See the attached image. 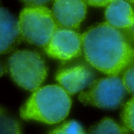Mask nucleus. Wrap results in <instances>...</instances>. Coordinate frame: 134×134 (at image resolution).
Listing matches in <instances>:
<instances>
[{
	"instance_id": "14",
	"label": "nucleus",
	"mask_w": 134,
	"mask_h": 134,
	"mask_svg": "<svg viewBox=\"0 0 134 134\" xmlns=\"http://www.w3.org/2000/svg\"><path fill=\"white\" fill-rule=\"evenodd\" d=\"M121 119L125 127L134 132V97L125 105L121 113Z\"/></svg>"
},
{
	"instance_id": "15",
	"label": "nucleus",
	"mask_w": 134,
	"mask_h": 134,
	"mask_svg": "<svg viewBox=\"0 0 134 134\" xmlns=\"http://www.w3.org/2000/svg\"><path fill=\"white\" fill-rule=\"evenodd\" d=\"M122 81L125 89L134 96V65L130 66L125 71Z\"/></svg>"
},
{
	"instance_id": "11",
	"label": "nucleus",
	"mask_w": 134,
	"mask_h": 134,
	"mask_svg": "<svg viewBox=\"0 0 134 134\" xmlns=\"http://www.w3.org/2000/svg\"><path fill=\"white\" fill-rule=\"evenodd\" d=\"M89 134H129L125 127L118 124L111 118H103L93 125Z\"/></svg>"
},
{
	"instance_id": "9",
	"label": "nucleus",
	"mask_w": 134,
	"mask_h": 134,
	"mask_svg": "<svg viewBox=\"0 0 134 134\" xmlns=\"http://www.w3.org/2000/svg\"><path fill=\"white\" fill-rule=\"evenodd\" d=\"M21 39L18 20L8 10L0 7V54L12 51Z\"/></svg>"
},
{
	"instance_id": "18",
	"label": "nucleus",
	"mask_w": 134,
	"mask_h": 134,
	"mask_svg": "<svg viewBox=\"0 0 134 134\" xmlns=\"http://www.w3.org/2000/svg\"><path fill=\"white\" fill-rule=\"evenodd\" d=\"M3 72H4V66H3V63L0 62V77L3 75Z\"/></svg>"
},
{
	"instance_id": "16",
	"label": "nucleus",
	"mask_w": 134,
	"mask_h": 134,
	"mask_svg": "<svg viewBox=\"0 0 134 134\" xmlns=\"http://www.w3.org/2000/svg\"><path fill=\"white\" fill-rule=\"evenodd\" d=\"M21 1L30 7H44L47 4L54 1V0H21Z\"/></svg>"
},
{
	"instance_id": "5",
	"label": "nucleus",
	"mask_w": 134,
	"mask_h": 134,
	"mask_svg": "<svg viewBox=\"0 0 134 134\" xmlns=\"http://www.w3.org/2000/svg\"><path fill=\"white\" fill-rule=\"evenodd\" d=\"M123 81L117 76H110L93 81L89 88L79 96V100L87 105L99 108L118 107L125 95Z\"/></svg>"
},
{
	"instance_id": "12",
	"label": "nucleus",
	"mask_w": 134,
	"mask_h": 134,
	"mask_svg": "<svg viewBox=\"0 0 134 134\" xmlns=\"http://www.w3.org/2000/svg\"><path fill=\"white\" fill-rule=\"evenodd\" d=\"M0 134H21L18 121L2 107H0Z\"/></svg>"
},
{
	"instance_id": "6",
	"label": "nucleus",
	"mask_w": 134,
	"mask_h": 134,
	"mask_svg": "<svg viewBox=\"0 0 134 134\" xmlns=\"http://www.w3.org/2000/svg\"><path fill=\"white\" fill-rule=\"evenodd\" d=\"M82 36L69 29H57L45 47L46 53L54 58L69 60L81 51Z\"/></svg>"
},
{
	"instance_id": "20",
	"label": "nucleus",
	"mask_w": 134,
	"mask_h": 134,
	"mask_svg": "<svg viewBox=\"0 0 134 134\" xmlns=\"http://www.w3.org/2000/svg\"><path fill=\"white\" fill-rule=\"evenodd\" d=\"M128 2H129V3H134V0H127Z\"/></svg>"
},
{
	"instance_id": "7",
	"label": "nucleus",
	"mask_w": 134,
	"mask_h": 134,
	"mask_svg": "<svg viewBox=\"0 0 134 134\" xmlns=\"http://www.w3.org/2000/svg\"><path fill=\"white\" fill-rule=\"evenodd\" d=\"M52 14L56 24L64 29H77L87 14L83 0H54Z\"/></svg>"
},
{
	"instance_id": "17",
	"label": "nucleus",
	"mask_w": 134,
	"mask_h": 134,
	"mask_svg": "<svg viewBox=\"0 0 134 134\" xmlns=\"http://www.w3.org/2000/svg\"><path fill=\"white\" fill-rule=\"evenodd\" d=\"M85 3L94 7H104L108 6L114 0H83Z\"/></svg>"
},
{
	"instance_id": "10",
	"label": "nucleus",
	"mask_w": 134,
	"mask_h": 134,
	"mask_svg": "<svg viewBox=\"0 0 134 134\" xmlns=\"http://www.w3.org/2000/svg\"><path fill=\"white\" fill-rule=\"evenodd\" d=\"M107 23L115 29H131L134 25V10L125 0H114L105 11Z\"/></svg>"
},
{
	"instance_id": "19",
	"label": "nucleus",
	"mask_w": 134,
	"mask_h": 134,
	"mask_svg": "<svg viewBox=\"0 0 134 134\" xmlns=\"http://www.w3.org/2000/svg\"><path fill=\"white\" fill-rule=\"evenodd\" d=\"M130 32H131V34H132V36L134 37V25L130 29Z\"/></svg>"
},
{
	"instance_id": "3",
	"label": "nucleus",
	"mask_w": 134,
	"mask_h": 134,
	"mask_svg": "<svg viewBox=\"0 0 134 134\" xmlns=\"http://www.w3.org/2000/svg\"><path fill=\"white\" fill-rule=\"evenodd\" d=\"M7 68L15 83L29 91L40 88L47 74L43 58L29 50L15 51L8 59Z\"/></svg>"
},
{
	"instance_id": "4",
	"label": "nucleus",
	"mask_w": 134,
	"mask_h": 134,
	"mask_svg": "<svg viewBox=\"0 0 134 134\" xmlns=\"http://www.w3.org/2000/svg\"><path fill=\"white\" fill-rule=\"evenodd\" d=\"M18 25L23 40L44 47L57 29L53 14L46 7H28L23 9L19 16Z\"/></svg>"
},
{
	"instance_id": "1",
	"label": "nucleus",
	"mask_w": 134,
	"mask_h": 134,
	"mask_svg": "<svg viewBox=\"0 0 134 134\" xmlns=\"http://www.w3.org/2000/svg\"><path fill=\"white\" fill-rule=\"evenodd\" d=\"M82 47L87 61L108 75H118L134 60V49L126 37L108 23L97 25L85 32Z\"/></svg>"
},
{
	"instance_id": "8",
	"label": "nucleus",
	"mask_w": 134,
	"mask_h": 134,
	"mask_svg": "<svg viewBox=\"0 0 134 134\" xmlns=\"http://www.w3.org/2000/svg\"><path fill=\"white\" fill-rule=\"evenodd\" d=\"M94 74L85 65H77L59 70L56 74V81L68 93L75 94L91 85Z\"/></svg>"
},
{
	"instance_id": "2",
	"label": "nucleus",
	"mask_w": 134,
	"mask_h": 134,
	"mask_svg": "<svg viewBox=\"0 0 134 134\" xmlns=\"http://www.w3.org/2000/svg\"><path fill=\"white\" fill-rule=\"evenodd\" d=\"M70 107L69 94L61 86L47 85L34 91L21 107L20 114L25 120L55 124L65 118Z\"/></svg>"
},
{
	"instance_id": "13",
	"label": "nucleus",
	"mask_w": 134,
	"mask_h": 134,
	"mask_svg": "<svg viewBox=\"0 0 134 134\" xmlns=\"http://www.w3.org/2000/svg\"><path fill=\"white\" fill-rule=\"evenodd\" d=\"M50 134H86V133L78 122L75 121H70L63 123L62 125L54 129L53 131L50 132Z\"/></svg>"
}]
</instances>
